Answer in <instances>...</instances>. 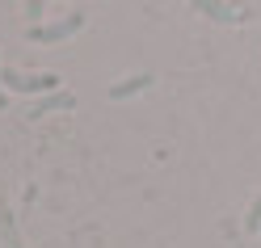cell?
<instances>
[{"instance_id": "1", "label": "cell", "mask_w": 261, "mask_h": 248, "mask_svg": "<svg viewBox=\"0 0 261 248\" xmlns=\"http://www.w3.org/2000/svg\"><path fill=\"white\" fill-rule=\"evenodd\" d=\"M0 85H5V93H17V97H51L59 93V76L55 72H0Z\"/></svg>"}, {"instance_id": "2", "label": "cell", "mask_w": 261, "mask_h": 248, "mask_svg": "<svg viewBox=\"0 0 261 248\" xmlns=\"http://www.w3.org/2000/svg\"><path fill=\"white\" fill-rule=\"evenodd\" d=\"M80 30H85V9H72V13H63L59 21L30 25V30H25V38H30V42H38V46H55V42H68V38H76Z\"/></svg>"}, {"instance_id": "3", "label": "cell", "mask_w": 261, "mask_h": 248, "mask_svg": "<svg viewBox=\"0 0 261 248\" xmlns=\"http://www.w3.org/2000/svg\"><path fill=\"white\" fill-rule=\"evenodd\" d=\"M152 72H135V76H126V80H118V85H110L106 89V97L110 101H126V97H139V93H148L152 89Z\"/></svg>"}, {"instance_id": "4", "label": "cell", "mask_w": 261, "mask_h": 248, "mask_svg": "<svg viewBox=\"0 0 261 248\" xmlns=\"http://www.w3.org/2000/svg\"><path fill=\"white\" fill-rule=\"evenodd\" d=\"M0 244H5V248H25L21 231H17V214H13L5 194H0Z\"/></svg>"}, {"instance_id": "5", "label": "cell", "mask_w": 261, "mask_h": 248, "mask_svg": "<svg viewBox=\"0 0 261 248\" xmlns=\"http://www.w3.org/2000/svg\"><path fill=\"white\" fill-rule=\"evenodd\" d=\"M72 105H76V97H72L68 89H59V93H51V97H38V101L25 109V118H42V114H51V109H72Z\"/></svg>"}, {"instance_id": "6", "label": "cell", "mask_w": 261, "mask_h": 248, "mask_svg": "<svg viewBox=\"0 0 261 248\" xmlns=\"http://www.w3.org/2000/svg\"><path fill=\"white\" fill-rule=\"evenodd\" d=\"M198 13H202V17H211V21H249V9H232V5H211V0H202V5H198Z\"/></svg>"}, {"instance_id": "7", "label": "cell", "mask_w": 261, "mask_h": 248, "mask_svg": "<svg viewBox=\"0 0 261 248\" xmlns=\"http://www.w3.org/2000/svg\"><path fill=\"white\" fill-rule=\"evenodd\" d=\"M244 231H249V236H253V231H261V194L253 198V206H249V214H244Z\"/></svg>"}, {"instance_id": "8", "label": "cell", "mask_w": 261, "mask_h": 248, "mask_svg": "<svg viewBox=\"0 0 261 248\" xmlns=\"http://www.w3.org/2000/svg\"><path fill=\"white\" fill-rule=\"evenodd\" d=\"M9 105V93H5V85H0V109H5Z\"/></svg>"}]
</instances>
